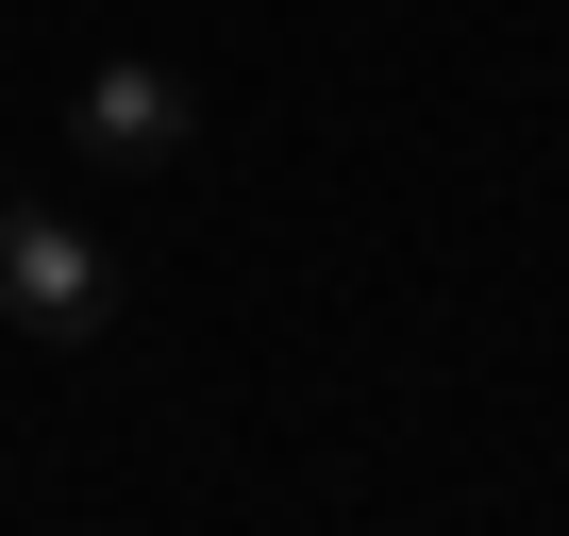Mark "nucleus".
I'll list each match as a JSON object with an SVG mask.
<instances>
[{"label":"nucleus","instance_id":"1","mask_svg":"<svg viewBox=\"0 0 569 536\" xmlns=\"http://www.w3.org/2000/svg\"><path fill=\"white\" fill-rule=\"evenodd\" d=\"M0 319H18V336H101L118 319V251L68 218V201H0Z\"/></svg>","mask_w":569,"mask_h":536},{"label":"nucleus","instance_id":"2","mask_svg":"<svg viewBox=\"0 0 569 536\" xmlns=\"http://www.w3.org/2000/svg\"><path fill=\"white\" fill-rule=\"evenodd\" d=\"M68 135H84V151H101V168H184V151H201V101H184V85H168V68H101V85H84V118H68Z\"/></svg>","mask_w":569,"mask_h":536}]
</instances>
